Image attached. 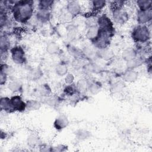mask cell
Listing matches in <instances>:
<instances>
[{
  "label": "cell",
  "mask_w": 152,
  "mask_h": 152,
  "mask_svg": "<svg viewBox=\"0 0 152 152\" xmlns=\"http://www.w3.org/2000/svg\"><path fill=\"white\" fill-rule=\"evenodd\" d=\"M32 12V5L29 3H23L17 6L14 10V15L16 19L20 21H24L28 19Z\"/></svg>",
  "instance_id": "obj_1"
},
{
  "label": "cell",
  "mask_w": 152,
  "mask_h": 152,
  "mask_svg": "<svg viewBox=\"0 0 152 152\" xmlns=\"http://www.w3.org/2000/svg\"><path fill=\"white\" fill-rule=\"evenodd\" d=\"M36 141H37L36 138L34 136H31V137H29V143L30 145H32V146H34V145L36 144Z\"/></svg>",
  "instance_id": "obj_18"
},
{
  "label": "cell",
  "mask_w": 152,
  "mask_h": 152,
  "mask_svg": "<svg viewBox=\"0 0 152 152\" xmlns=\"http://www.w3.org/2000/svg\"><path fill=\"white\" fill-rule=\"evenodd\" d=\"M68 10L71 14H76L78 13L79 10H80V7H79V5L77 4L72 3L70 5H69Z\"/></svg>",
  "instance_id": "obj_9"
},
{
  "label": "cell",
  "mask_w": 152,
  "mask_h": 152,
  "mask_svg": "<svg viewBox=\"0 0 152 152\" xmlns=\"http://www.w3.org/2000/svg\"><path fill=\"white\" fill-rule=\"evenodd\" d=\"M114 19L118 23L124 22L127 19V14L123 11L117 10L114 13Z\"/></svg>",
  "instance_id": "obj_5"
},
{
  "label": "cell",
  "mask_w": 152,
  "mask_h": 152,
  "mask_svg": "<svg viewBox=\"0 0 152 152\" xmlns=\"http://www.w3.org/2000/svg\"><path fill=\"white\" fill-rule=\"evenodd\" d=\"M123 57L125 59L130 61V60H131V59H133L134 58V53L133 51H130V50L125 51L124 52Z\"/></svg>",
  "instance_id": "obj_12"
},
{
  "label": "cell",
  "mask_w": 152,
  "mask_h": 152,
  "mask_svg": "<svg viewBox=\"0 0 152 152\" xmlns=\"http://www.w3.org/2000/svg\"><path fill=\"white\" fill-rule=\"evenodd\" d=\"M73 80H74V77L71 74L68 75L65 78V82L67 83H71L72 81H73Z\"/></svg>",
  "instance_id": "obj_19"
},
{
  "label": "cell",
  "mask_w": 152,
  "mask_h": 152,
  "mask_svg": "<svg viewBox=\"0 0 152 152\" xmlns=\"http://www.w3.org/2000/svg\"><path fill=\"white\" fill-rule=\"evenodd\" d=\"M98 30L96 27L91 28L87 33V36L89 39L95 38L97 35Z\"/></svg>",
  "instance_id": "obj_11"
},
{
  "label": "cell",
  "mask_w": 152,
  "mask_h": 152,
  "mask_svg": "<svg viewBox=\"0 0 152 152\" xmlns=\"http://www.w3.org/2000/svg\"><path fill=\"white\" fill-rule=\"evenodd\" d=\"M138 18L141 22H146L151 18V13L149 11H143L138 16Z\"/></svg>",
  "instance_id": "obj_7"
},
{
  "label": "cell",
  "mask_w": 152,
  "mask_h": 152,
  "mask_svg": "<svg viewBox=\"0 0 152 152\" xmlns=\"http://www.w3.org/2000/svg\"><path fill=\"white\" fill-rule=\"evenodd\" d=\"M148 30L145 27H139L134 32V38L137 41H146L148 38Z\"/></svg>",
  "instance_id": "obj_2"
},
{
  "label": "cell",
  "mask_w": 152,
  "mask_h": 152,
  "mask_svg": "<svg viewBox=\"0 0 152 152\" xmlns=\"http://www.w3.org/2000/svg\"><path fill=\"white\" fill-rule=\"evenodd\" d=\"M58 49V47L55 43H51L48 45V51L49 53L51 54H55Z\"/></svg>",
  "instance_id": "obj_13"
},
{
  "label": "cell",
  "mask_w": 152,
  "mask_h": 152,
  "mask_svg": "<svg viewBox=\"0 0 152 152\" xmlns=\"http://www.w3.org/2000/svg\"><path fill=\"white\" fill-rule=\"evenodd\" d=\"M105 2L102 1H93V7H94V9L95 10H99L102 9L103 5H105Z\"/></svg>",
  "instance_id": "obj_15"
},
{
  "label": "cell",
  "mask_w": 152,
  "mask_h": 152,
  "mask_svg": "<svg viewBox=\"0 0 152 152\" xmlns=\"http://www.w3.org/2000/svg\"><path fill=\"white\" fill-rule=\"evenodd\" d=\"M1 107L2 109L8 111L12 109L10 99L8 98H2L1 100Z\"/></svg>",
  "instance_id": "obj_6"
},
{
  "label": "cell",
  "mask_w": 152,
  "mask_h": 152,
  "mask_svg": "<svg viewBox=\"0 0 152 152\" xmlns=\"http://www.w3.org/2000/svg\"><path fill=\"white\" fill-rule=\"evenodd\" d=\"M10 101L12 109L18 111H22L24 109L25 104L19 96H14L12 97Z\"/></svg>",
  "instance_id": "obj_4"
},
{
  "label": "cell",
  "mask_w": 152,
  "mask_h": 152,
  "mask_svg": "<svg viewBox=\"0 0 152 152\" xmlns=\"http://www.w3.org/2000/svg\"><path fill=\"white\" fill-rule=\"evenodd\" d=\"M12 57L16 63H22L24 61V52L20 47L14 48L12 51Z\"/></svg>",
  "instance_id": "obj_3"
},
{
  "label": "cell",
  "mask_w": 152,
  "mask_h": 152,
  "mask_svg": "<svg viewBox=\"0 0 152 152\" xmlns=\"http://www.w3.org/2000/svg\"><path fill=\"white\" fill-rule=\"evenodd\" d=\"M55 124L57 125V128H63L65 127L67 124V118H64L63 117H61L58 118L56 121Z\"/></svg>",
  "instance_id": "obj_8"
},
{
  "label": "cell",
  "mask_w": 152,
  "mask_h": 152,
  "mask_svg": "<svg viewBox=\"0 0 152 152\" xmlns=\"http://www.w3.org/2000/svg\"><path fill=\"white\" fill-rule=\"evenodd\" d=\"M137 73L133 71L127 72L125 75V78L127 82H133L137 78Z\"/></svg>",
  "instance_id": "obj_10"
},
{
  "label": "cell",
  "mask_w": 152,
  "mask_h": 152,
  "mask_svg": "<svg viewBox=\"0 0 152 152\" xmlns=\"http://www.w3.org/2000/svg\"><path fill=\"white\" fill-rule=\"evenodd\" d=\"M67 71V68L65 66L63 65H59L57 68V72L59 75H64L66 73Z\"/></svg>",
  "instance_id": "obj_16"
},
{
  "label": "cell",
  "mask_w": 152,
  "mask_h": 152,
  "mask_svg": "<svg viewBox=\"0 0 152 152\" xmlns=\"http://www.w3.org/2000/svg\"><path fill=\"white\" fill-rule=\"evenodd\" d=\"M20 85L17 82H12L9 84V89L11 90L12 91H16L19 89Z\"/></svg>",
  "instance_id": "obj_17"
},
{
  "label": "cell",
  "mask_w": 152,
  "mask_h": 152,
  "mask_svg": "<svg viewBox=\"0 0 152 152\" xmlns=\"http://www.w3.org/2000/svg\"><path fill=\"white\" fill-rule=\"evenodd\" d=\"M138 4H139L141 9L143 10H146L149 8V7L150 5L151 1H138Z\"/></svg>",
  "instance_id": "obj_14"
}]
</instances>
